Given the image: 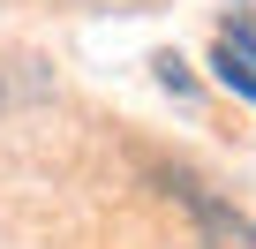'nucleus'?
Returning a JSON list of instances; mask_svg holds the SVG:
<instances>
[{"label": "nucleus", "mask_w": 256, "mask_h": 249, "mask_svg": "<svg viewBox=\"0 0 256 249\" xmlns=\"http://www.w3.org/2000/svg\"><path fill=\"white\" fill-rule=\"evenodd\" d=\"M181 196H188V211H196L204 249H256V219H248V211H234L226 196H211V189H196V181H181Z\"/></svg>", "instance_id": "1"}, {"label": "nucleus", "mask_w": 256, "mask_h": 249, "mask_svg": "<svg viewBox=\"0 0 256 249\" xmlns=\"http://www.w3.org/2000/svg\"><path fill=\"white\" fill-rule=\"evenodd\" d=\"M38 98H53V68H46L38 53L0 61V113H23V106H38Z\"/></svg>", "instance_id": "2"}, {"label": "nucleus", "mask_w": 256, "mask_h": 249, "mask_svg": "<svg viewBox=\"0 0 256 249\" xmlns=\"http://www.w3.org/2000/svg\"><path fill=\"white\" fill-rule=\"evenodd\" d=\"M211 68H218V83H226L234 98H248V106H256V68H248V61H234V53L218 46V53H211Z\"/></svg>", "instance_id": "3"}, {"label": "nucleus", "mask_w": 256, "mask_h": 249, "mask_svg": "<svg viewBox=\"0 0 256 249\" xmlns=\"http://www.w3.org/2000/svg\"><path fill=\"white\" fill-rule=\"evenodd\" d=\"M158 83H166V91H188V61H181V53H158Z\"/></svg>", "instance_id": "4"}]
</instances>
